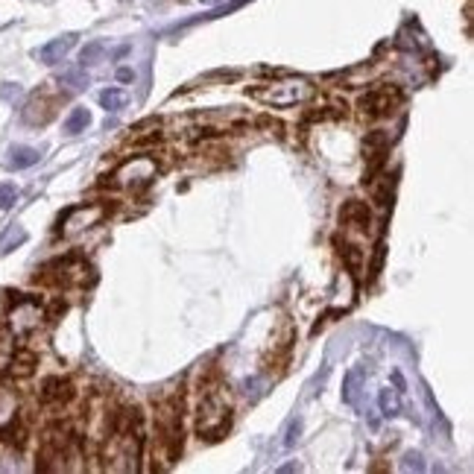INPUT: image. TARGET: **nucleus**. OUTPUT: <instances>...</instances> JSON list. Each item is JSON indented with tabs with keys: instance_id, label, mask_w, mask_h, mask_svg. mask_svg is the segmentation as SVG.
<instances>
[{
	"instance_id": "obj_22",
	"label": "nucleus",
	"mask_w": 474,
	"mask_h": 474,
	"mask_svg": "<svg viewBox=\"0 0 474 474\" xmlns=\"http://www.w3.org/2000/svg\"><path fill=\"white\" fill-rule=\"evenodd\" d=\"M363 377V372L360 369H351L348 375H346V387H343V401H354V392H358V381Z\"/></svg>"
},
{
	"instance_id": "obj_12",
	"label": "nucleus",
	"mask_w": 474,
	"mask_h": 474,
	"mask_svg": "<svg viewBox=\"0 0 474 474\" xmlns=\"http://www.w3.org/2000/svg\"><path fill=\"white\" fill-rule=\"evenodd\" d=\"M15 413H18V395L6 387H0V434H6L15 424Z\"/></svg>"
},
{
	"instance_id": "obj_4",
	"label": "nucleus",
	"mask_w": 474,
	"mask_h": 474,
	"mask_svg": "<svg viewBox=\"0 0 474 474\" xmlns=\"http://www.w3.org/2000/svg\"><path fill=\"white\" fill-rule=\"evenodd\" d=\"M155 161L150 155H135L129 161H123L109 179L111 187H121V191H140L155 179Z\"/></svg>"
},
{
	"instance_id": "obj_9",
	"label": "nucleus",
	"mask_w": 474,
	"mask_h": 474,
	"mask_svg": "<svg viewBox=\"0 0 474 474\" xmlns=\"http://www.w3.org/2000/svg\"><path fill=\"white\" fill-rule=\"evenodd\" d=\"M74 398V384L65 381V377H47L44 387H41V401L44 404H67Z\"/></svg>"
},
{
	"instance_id": "obj_8",
	"label": "nucleus",
	"mask_w": 474,
	"mask_h": 474,
	"mask_svg": "<svg viewBox=\"0 0 474 474\" xmlns=\"http://www.w3.org/2000/svg\"><path fill=\"white\" fill-rule=\"evenodd\" d=\"M53 117H56V100L47 97L44 91L33 94L30 103L23 106V121H27L30 126H44V123H50Z\"/></svg>"
},
{
	"instance_id": "obj_1",
	"label": "nucleus",
	"mask_w": 474,
	"mask_h": 474,
	"mask_svg": "<svg viewBox=\"0 0 474 474\" xmlns=\"http://www.w3.org/2000/svg\"><path fill=\"white\" fill-rule=\"evenodd\" d=\"M231 428V404L226 392L217 390H205V398L199 404V419H197V434L205 439H223Z\"/></svg>"
},
{
	"instance_id": "obj_26",
	"label": "nucleus",
	"mask_w": 474,
	"mask_h": 474,
	"mask_svg": "<svg viewBox=\"0 0 474 474\" xmlns=\"http://www.w3.org/2000/svg\"><path fill=\"white\" fill-rule=\"evenodd\" d=\"M258 126H264V129H270L275 138H281L284 135V126L278 123V121H272V117H258Z\"/></svg>"
},
{
	"instance_id": "obj_18",
	"label": "nucleus",
	"mask_w": 474,
	"mask_h": 474,
	"mask_svg": "<svg viewBox=\"0 0 474 474\" xmlns=\"http://www.w3.org/2000/svg\"><path fill=\"white\" fill-rule=\"evenodd\" d=\"M103 56H106V47H103L100 41H91V44H85V47H82V53H79V65H82V67L97 65V62H103Z\"/></svg>"
},
{
	"instance_id": "obj_23",
	"label": "nucleus",
	"mask_w": 474,
	"mask_h": 474,
	"mask_svg": "<svg viewBox=\"0 0 474 474\" xmlns=\"http://www.w3.org/2000/svg\"><path fill=\"white\" fill-rule=\"evenodd\" d=\"M15 199H18L15 184H0V211L12 208V202H15Z\"/></svg>"
},
{
	"instance_id": "obj_3",
	"label": "nucleus",
	"mask_w": 474,
	"mask_h": 474,
	"mask_svg": "<svg viewBox=\"0 0 474 474\" xmlns=\"http://www.w3.org/2000/svg\"><path fill=\"white\" fill-rule=\"evenodd\" d=\"M311 94H314V88L307 85L304 79H287V82H270V85L249 88L252 100L267 103L272 109H290V106L307 103V100H311Z\"/></svg>"
},
{
	"instance_id": "obj_2",
	"label": "nucleus",
	"mask_w": 474,
	"mask_h": 474,
	"mask_svg": "<svg viewBox=\"0 0 474 474\" xmlns=\"http://www.w3.org/2000/svg\"><path fill=\"white\" fill-rule=\"evenodd\" d=\"M155 431L164 457H167V463H173L182 454V398L173 395L161 401L155 410Z\"/></svg>"
},
{
	"instance_id": "obj_7",
	"label": "nucleus",
	"mask_w": 474,
	"mask_h": 474,
	"mask_svg": "<svg viewBox=\"0 0 474 474\" xmlns=\"http://www.w3.org/2000/svg\"><path fill=\"white\" fill-rule=\"evenodd\" d=\"M103 217H106L103 205H79V208H70L67 214L59 220V228H62V234L70 237V234H77V231H82L88 226H97Z\"/></svg>"
},
{
	"instance_id": "obj_10",
	"label": "nucleus",
	"mask_w": 474,
	"mask_h": 474,
	"mask_svg": "<svg viewBox=\"0 0 474 474\" xmlns=\"http://www.w3.org/2000/svg\"><path fill=\"white\" fill-rule=\"evenodd\" d=\"M77 44V35L74 33H67V35H59V38H53V41H47L41 50H38V59L44 62V65H56V62H62L67 53H70V47Z\"/></svg>"
},
{
	"instance_id": "obj_27",
	"label": "nucleus",
	"mask_w": 474,
	"mask_h": 474,
	"mask_svg": "<svg viewBox=\"0 0 474 474\" xmlns=\"http://www.w3.org/2000/svg\"><path fill=\"white\" fill-rule=\"evenodd\" d=\"M401 468H404V471H424V463H421V454H407L404 457V463H401Z\"/></svg>"
},
{
	"instance_id": "obj_17",
	"label": "nucleus",
	"mask_w": 474,
	"mask_h": 474,
	"mask_svg": "<svg viewBox=\"0 0 474 474\" xmlns=\"http://www.w3.org/2000/svg\"><path fill=\"white\" fill-rule=\"evenodd\" d=\"M377 404H381V413L384 416H398L401 413V398L395 390H381V395H377Z\"/></svg>"
},
{
	"instance_id": "obj_11",
	"label": "nucleus",
	"mask_w": 474,
	"mask_h": 474,
	"mask_svg": "<svg viewBox=\"0 0 474 474\" xmlns=\"http://www.w3.org/2000/svg\"><path fill=\"white\" fill-rule=\"evenodd\" d=\"M340 217H343V223L351 226V228H369L372 211H369L366 202H360V199H348V202L343 205V211H340Z\"/></svg>"
},
{
	"instance_id": "obj_30",
	"label": "nucleus",
	"mask_w": 474,
	"mask_h": 474,
	"mask_svg": "<svg viewBox=\"0 0 474 474\" xmlns=\"http://www.w3.org/2000/svg\"><path fill=\"white\" fill-rule=\"evenodd\" d=\"M199 4H205V6H211V4H220V0H199Z\"/></svg>"
},
{
	"instance_id": "obj_5",
	"label": "nucleus",
	"mask_w": 474,
	"mask_h": 474,
	"mask_svg": "<svg viewBox=\"0 0 474 474\" xmlns=\"http://www.w3.org/2000/svg\"><path fill=\"white\" fill-rule=\"evenodd\" d=\"M41 304L35 299H27L21 293H9V325L15 334H30L41 322Z\"/></svg>"
},
{
	"instance_id": "obj_24",
	"label": "nucleus",
	"mask_w": 474,
	"mask_h": 474,
	"mask_svg": "<svg viewBox=\"0 0 474 474\" xmlns=\"http://www.w3.org/2000/svg\"><path fill=\"white\" fill-rule=\"evenodd\" d=\"M299 434H302V421H299V419H290L287 434H284V448H293V445L299 442Z\"/></svg>"
},
{
	"instance_id": "obj_19",
	"label": "nucleus",
	"mask_w": 474,
	"mask_h": 474,
	"mask_svg": "<svg viewBox=\"0 0 474 474\" xmlns=\"http://www.w3.org/2000/svg\"><path fill=\"white\" fill-rule=\"evenodd\" d=\"M363 147H366V153H387V147H390V135H387L384 129H375V132L366 135Z\"/></svg>"
},
{
	"instance_id": "obj_13",
	"label": "nucleus",
	"mask_w": 474,
	"mask_h": 474,
	"mask_svg": "<svg viewBox=\"0 0 474 474\" xmlns=\"http://www.w3.org/2000/svg\"><path fill=\"white\" fill-rule=\"evenodd\" d=\"M38 158H41V153L33 150V147H12V150L6 153V164H9L12 170L33 167V164H38Z\"/></svg>"
},
{
	"instance_id": "obj_21",
	"label": "nucleus",
	"mask_w": 474,
	"mask_h": 474,
	"mask_svg": "<svg viewBox=\"0 0 474 474\" xmlns=\"http://www.w3.org/2000/svg\"><path fill=\"white\" fill-rule=\"evenodd\" d=\"M340 258H343L346 264H348V270H351V272H358V270H360V260H363V252H360L358 246L346 243V246L340 249Z\"/></svg>"
},
{
	"instance_id": "obj_25",
	"label": "nucleus",
	"mask_w": 474,
	"mask_h": 474,
	"mask_svg": "<svg viewBox=\"0 0 474 474\" xmlns=\"http://www.w3.org/2000/svg\"><path fill=\"white\" fill-rule=\"evenodd\" d=\"M33 363H35L33 354H18V358L12 360V366H18L21 375H30V372H33Z\"/></svg>"
},
{
	"instance_id": "obj_6",
	"label": "nucleus",
	"mask_w": 474,
	"mask_h": 474,
	"mask_svg": "<svg viewBox=\"0 0 474 474\" xmlns=\"http://www.w3.org/2000/svg\"><path fill=\"white\" fill-rule=\"evenodd\" d=\"M401 103V91L398 88H375L363 94L358 109L363 117H390Z\"/></svg>"
},
{
	"instance_id": "obj_16",
	"label": "nucleus",
	"mask_w": 474,
	"mask_h": 474,
	"mask_svg": "<svg viewBox=\"0 0 474 474\" xmlns=\"http://www.w3.org/2000/svg\"><path fill=\"white\" fill-rule=\"evenodd\" d=\"M126 94L121 91V88H106V91H100V106L106 109V111H117V109H123L126 106Z\"/></svg>"
},
{
	"instance_id": "obj_28",
	"label": "nucleus",
	"mask_w": 474,
	"mask_h": 474,
	"mask_svg": "<svg viewBox=\"0 0 474 474\" xmlns=\"http://www.w3.org/2000/svg\"><path fill=\"white\" fill-rule=\"evenodd\" d=\"M18 91H21V88H18V85H12V82H9V85H6V88H4V91H0V97H4V100H12V97H18Z\"/></svg>"
},
{
	"instance_id": "obj_20",
	"label": "nucleus",
	"mask_w": 474,
	"mask_h": 474,
	"mask_svg": "<svg viewBox=\"0 0 474 474\" xmlns=\"http://www.w3.org/2000/svg\"><path fill=\"white\" fill-rule=\"evenodd\" d=\"M23 241H27V231H23L21 226H12L4 237H0V252H12V249L21 246Z\"/></svg>"
},
{
	"instance_id": "obj_15",
	"label": "nucleus",
	"mask_w": 474,
	"mask_h": 474,
	"mask_svg": "<svg viewBox=\"0 0 474 474\" xmlns=\"http://www.w3.org/2000/svg\"><path fill=\"white\" fill-rule=\"evenodd\" d=\"M59 85H67V91H82V88H88V74H85V67L65 70V74L59 77Z\"/></svg>"
},
{
	"instance_id": "obj_14",
	"label": "nucleus",
	"mask_w": 474,
	"mask_h": 474,
	"mask_svg": "<svg viewBox=\"0 0 474 474\" xmlns=\"http://www.w3.org/2000/svg\"><path fill=\"white\" fill-rule=\"evenodd\" d=\"M91 123V111L85 109V106H77L74 111L67 114V121H65V132L67 135H79V132H85V126Z\"/></svg>"
},
{
	"instance_id": "obj_29",
	"label": "nucleus",
	"mask_w": 474,
	"mask_h": 474,
	"mask_svg": "<svg viewBox=\"0 0 474 474\" xmlns=\"http://www.w3.org/2000/svg\"><path fill=\"white\" fill-rule=\"evenodd\" d=\"M135 74H132V70L129 67H121V70H117V79H121V82H129Z\"/></svg>"
}]
</instances>
